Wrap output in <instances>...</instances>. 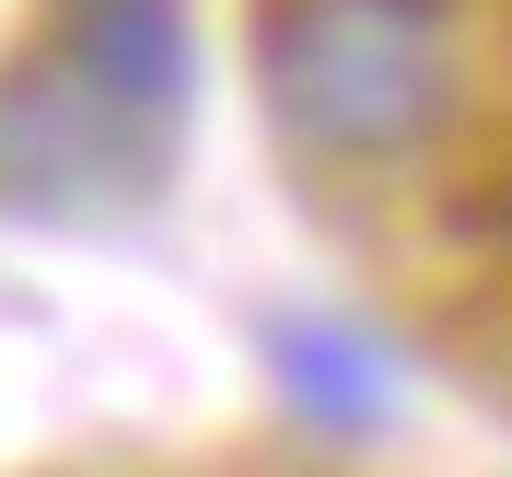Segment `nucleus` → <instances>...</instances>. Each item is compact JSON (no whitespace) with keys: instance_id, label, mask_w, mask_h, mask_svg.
<instances>
[{"instance_id":"nucleus-1","label":"nucleus","mask_w":512,"mask_h":477,"mask_svg":"<svg viewBox=\"0 0 512 477\" xmlns=\"http://www.w3.org/2000/svg\"><path fill=\"white\" fill-rule=\"evenodd\" d=\"M280 128L326 163H396L443 117V12L431 0H280L268 12Z\"/></svg>"}]
</instances>
